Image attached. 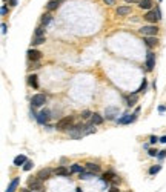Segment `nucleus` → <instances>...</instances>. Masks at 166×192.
Segmentation results:
<instances>
[{
  "label": "nucleus",
  "mask_w": 166,
  "mask_h": 192,
  "mask_svg": "<svg viewBox=\"0 0 166 192\" xmlns=\"http://www.w3.org/2000/svg\"><path fill=\"white\" fill-rule=\"evenodd\" d=\"M89 117H92V114L89 111H83L82 112V119H89Z\"/></svg>",
  "instance_id": "obj_35"
},
{
  "label": "nucleus",
  "mask_w": 166,
  "mask_h": 192,
  "mask_svg": "<svg viewBox=\"0 0 166 192\" xmlns=\"http://www.w3.org/2000/svg\"><path fill=\"white\" fill-rule=\"evenodd\" d=\"M46 102V95L45 94H36L31 100V106L33 108H38V106H43Z\"/></svg>",
  "instance_id": "obj_5"
},
{
  "label": "nucleus",
  "mask_w": 166,
  "mask_h": 192,
  "mask_svg": "<svg viewBox=\"0 0 166 192\" xmlns=\"http://www.w3.org/2000/svg\"><path fill=\"white\" fill-rule=\"evenodd\" d=\"M138 5L142 9H149V8H152V0H142Z\"/></svg>",
  "instance_id": "obj_24"
},
{
  "label": "nucleus",
  "mask_w": 166,
  "mask_h": 192,
  "mask_svg": "<svg viewBox=\"0 0 166 192\" xmlns=\"http://www.w3.org/2000/svg\"><path fill=\"white\" fill-rule=\"evenodd\" d=\"M118 112H120V109H118L117 106H109V108H106V111H105L106 120H114V119L118 115Z\"/></svg>",
  "instance_id": "obj_7"
},
{
  "label": "nucleus",
  "mask_w": 166,
  "mask_h": 192,
  "mask_svg": "<svg viewBox=\"0 0 166 192\" xmlns=\"http://www.w3.org/2000/svg\"><path fill=\"white\" fill-rule=\"evenodd\" d=\"M85 128H86V124H82V123L73 126L69 129V137L71 139H82V137H85Z\"/></svg>",
  "instance_id": "obj_1"
},
{
  "label": "nucleus",
  "mask_w": 166,
  "mask_h": 192,
  "mask_svg": "<svg viewBox=\"0 0 166 192\" xmlns=\"http://www.w3.org/2000/svg\"><path fill=\"white\" fill-rule=\"evenodd\" d=\"M26 161H28V160H26L25 155H17V157L14 158V166H23Z\"/></svg>",
  "instance_id": "obj_21"
},
{
  "label": "nucleus",
  "mask_w": 166,
  "mask_h": 192,
  "mask_svg": "<svg viewBox=\"0 0 166 192\" xmlns=\"http://www.w3.org/2000/svg\"><path fill=\"white\" fill-rule=\"evenodd\" d=\"M109 192H120V189H118L117 186H111V188H109Z\"/></svg>",
  "instance_id": "obj_38"
},
{
  "label": "nucleus",
  "mask_w": 166,
  "mask_h": 192,
  "mask_svg": "<svg viewBox=\"0 0 166 192\" xmlns=\"http://www.w3.org/2000/svg\"><path fill=\"white\" fill-rule=\"evenodd\" d=\"M60 2H62V0H49V2L46 3V9H48V11L57 9V8L60 6Z\"/></svg>",
  "instance_id": "obj_16"
},
{
  "label": "nucleus",
  "mask_w": 166,
  "mask_h": 192,
  "mask_svg": "<svg viewBox=\"0 0 166 192\" xmlns=\"http://www.w3.org/2000/svg\"><path fill=\"white\" fill-rule=\"evenodd\" d=\"M135 119H137L135 114H132V115L126 114V115H123L122 119H117V123H118V124H128V123H132Z\"/></svg>",
  "instance_id": "obj_8"
},
{
  "label": "nucleus",
  "mask_w": 166,
  "mask_h": 192,
  "mask_svg": "<svg viewBox=\"0 0 166 192\" xmlns=\"http://www.w3.org/2000/svg\"><path fill=\"white\" fill-rule=\"evenodd\" d=\"M34 34H36V37H45V28H43V26H38V28H36V33H34Z\"/></svg>",
  "instance_id": "obj_28"
},
{
  "label": "nucleus",
  "mask_w": 166,
  "mask_h": 192,
  "mask_svg": "<svg viewBox=\"0 0 166 192\" xmlns=\"http://www.w3.org/2000/svg\"><path fill=\"white\" fill-rule=\"evenodd\" d=\"M86 169L89 171V172H92V174H98L100 172V166L97 164V163H86Z\"/></svg>",
  "instance_id": "obj_15"
},
{
  "label": "nucleus",
  "mask_w": 166,
  "mask_h": 192,
  "mask_svg": "<svg viewBox=\"0 0 166 192\" xmlns=\"http://www.w3.org/2000/svg\"><path fill=\"white\" fill-rule=\"evenodd\" d=\"M45 40H46L45 37H37L36 40L33 42V45H42V43H45Z\"/></svg>",
  "instance_id": "obj_32"
},
{
  "label": "nucleus",
  "mask_w": 166,
  "mask_h": 192,
  "mask_svg": "<svg viewBox=\"0 0 166 192\" xmlns=\"http://www.w3.org/2000/svg\"><path fill=\"white\" fill-rule=\"evenodd\" d=\"M54 174L55 175H60V177H69L73 172H71L68 168H65V166H58V168H55V169H54Z\"/></svg>",
  "instance_id": "obj_9"
},
{
  "label": "nucleus",
  "mask_w": 166,
  "mask_h": 192,
  "mask_svg": "<svg viewBox=\"0 0 166 192\" xmlns=\"http://www.w3.org/2000/svg\"><path fill=\"white\" fill-rule=\"evenodd\" d=\"M106 5H114V0H103Z\"/></svg>",
  "instance_id": "obj_43"
},
{
  "label": "nucleus",
  "mask_w": 166,
  "mask_h": 192,
  "mask_svg": "<svg viewBox=\"0 0 166 192\" xmlns=\"http://www.w3.org/2000/svg\"><path fill=\"white\" fill-rule=\"evenodd\" d=\"M42 184H43V181H42L38 177H31V178L28 180V188H29L31 191H40V189H42Z\"/></svg>",
  "instance_id": "obj_4"
},
{
  "label": "nucleus",
  "mask_w": 166,
  "mask_h": 192,
  "mask_svg": "<svg viewBox=\"0 0 166 192\" xmlns=\"http://www.w3.org/2000/svg\"><path fill=\"white\" fill-rule=\"evenodd\" d=\"M91 123H92V124H102V123H103V119H102V115H100V114H92Z\"/></svg>",
  "instance_id": "obj_22"
},
{
  "label": "nucleus",
  "mask_w": 166,
  "mask_h": 192,
  "mask_svg": "<svg viewBox=\"0 0 166 192\" xmlns=\"http://www.w3.org/2000/svg\"><path fill=\"white\" fill-rule=\"evenodd\" d=\"M20 192H29L28 189H23V191H20Z\"/></svg>",
  "instance_id": "obj_47"
},
{
  "label": "nucleus",
  "mask_w": 166,
  "mask_h": 192,
  "mask_svg": "<svg viewBox=\"0 0 166 192\" xmlns=\"http://www.w3.org/2000/svg\"><path fill=\"white\" fill-rule=\"evenodd\" d=\"M89 134H95V126L94 124H86V128H85V135H89Z\"/></svg>",
  "instance_id": "obj_26"
},
{
  "label": "nucleus",
  "mask_w": 166,
  "mask_h": 192,
  "mask_svg": "<svg viewBox=\"0 0 166 192\" xmlns=\"http://www.w3.org/2000/svg\"><path fill=\"white\" fill-rule=\"evenodd\" d=\"M146 78H143V80H142V85H140V88H138V91H137V92H142V91H145V89H146Z\"/></svg>",
  "instance_id": "obj_34"
},
{
  "label": "nucleus",
  "mask_w": 166,
  "mask_h": 192,
  "mask_svg": "<svg viewBox=\"0 0 166 192\" xmlns=\"http://www.w3.org/2000/svg\"><path fill=\"white\" fill-rule=\"evenodd\" d=\"M51 172H53V171H51L49 168H45V169H42V171H38V172H37V177L43 181V180H48V178H49Z\"/></svg>",
  "instance_id": "obj_14"
},
{
  "label": "nucleus",
  "mask_w": 166,
  "mask_h": 192,
  "mask_svg": "<svg viewBox=\"0 0 166 192\" xmlns=\"http://www.w3.org/2000/svg\"><path fill=\"white\" fill-rule=\"evenodd\" d=\"M38 192H45V189H43V188H42V189H40V191H38Z\"/></svg>",
  "instance_id": "obj_48"
},
{
  "label": "nucleus",
  "mask_w": 166,
  "mask_h": 192,
  "mask_svg": "<svg viewBox=\"0 0 166 192\" xmlns=\"http://www.w3.org/2000/svg\"><path fill=\"white\" fill-rule=\"evenodd\" d=\"M94 175L95 174H92V172H82V174H80V178H82V180H88V178H92Z\"/></svg>",
  "instance_id": "obj_30"
},
{
  "label": "nucleus",
  "mask_w": 166,
  "mask_h": 192,
  "mask_svg": "<svg viewBox=\"0 0 166 192\" xmlns=\"http://www.w3.org/2000/svg\"><path fill=\"white\" fill-rule=\"evenodd\" d=\"M165 155H166V151H160V152H158V155H157V157L160 158V160H163V158H165Z\"/></svg>",
  "instance_id": "obj_37"
},
{
  "label": "nucleus",
  "mask_w": 166,
  "mask_h": 192,
  "mask_svg": "<svg viewBox=\"0 0 166 192\" xmlns=\"http://www.w3.org/2000/svg\"><path fill=\"white\" fill-rule=\"evenodd\" d=\"M9 5H11V6H16V5H17V0H9Z\"/></svg>",
  "instance_id": "obj_41"
},
{
  "label": "nucleus",
  "mask_w": 166,
  "mask_h": 192,
  "mask_svg": "<svg viewBox=\"0 0 166 192\" xmlns=\"http://www.w3.org/2000/svg\"><path fill=\"white\" fill-rule=\"evenodd\" d=\"M75 192H82V189H80V188H77V189H75Z\"/></svg>",
  "instance_id": "obj_46"
},
{
  "label": "nucleus",
  "mask_w": 166,
  "mask_h": 192,
  "mask_svg": "<svg viewBox=\"0 0 166 192\" xmlns=\"http://www.w3.org/2000/svg\"><path fill=\"white\" fill-rule=\"evenodd\" d=\"M160 2H162V0H160Z\"/></svg>",
  "instance_id": "obj_49"
},
{
  "label": "nucleus",
  "mask_w": 166,
  "mask_h": 192,
  "mask_svg": "<svg viewBox=\"0 0 166 192\" xmlns=\"http://www.w3.org/2000/svg\"><path fill=\"white\" fill-rule=\"evenodd\" d=\"M33 168H34V164H33V161H26V163L23 164V169H25V171H31Z\"/></svg>",
  "instance_id": "obj_31"
},
{
  "label": "nucleus",
  "mask_w": 166,
  "mask_h": 192,
  "mask_svg": "<svg viewBox=\"0 0 166 192\" xmlns=\"http://www.w3.org/2000/svg\"><path fill=\"white\" fill-rule=\"evenodd\" d=\"M154 65H155V55L152 53H148V58H146V71H152L154 69Z\"/></svg>",
  "instance_id": "obj_11"
},
{
  "label": "nucleus",
  "mask_w": 166,
  "mask_h": 192,
  "mask_svg": "<svg viewBox=\"0 0 166 192\" xmlns=\"http://www.w3.org/2000/svg\"><path fill=\"white\" fill-rule=\"evenodd\" d=\"M160 141H162V143H166V135H163V137L160 139Z\"/></svg>",
  "instance_id": "obj_45"
},
{
  "label": "nucleus",
  "mask_w": 166,
  "mask_h": 192,
  "mask_svg": "<svg viewBox=\"0 0 166 192\" xmlns=\"http://www.w3.org/2000/svg\"><path fill=\"white\" fill-rule=\"evenodd\" d=\"M138 33H140L142 35H145V37H155V35H157V33H158V28H157L155 25H149V26H142Z\"/></svg>",
  "instance_id": "obj_3"
},
{
  "label": "nucleus",
  "mask_w": 166,
  "mask_h": 192,
  "mask_svg": "<svg viewBox=\"0 0 166 192\" xmlns=\"http://www.w3.org/2000/svg\"><path fill=\"white\" fill-rule=\"evenodd\" d=\"M73 123H74L73 117H63V119H60V120L57 122L55 129H57V131H66V129H71Z\"/></svg>",
  "instance_id": "obj_2"
},
{
  "label": "nucleus",
  "mask_w": 166,
  "mask_h": 192,
  "mask_svg": "<svg viewBox=\"0 0 166 192\" xmlns=\"http://www.w3.org/2000/svg\"><path fill=\"white\" fill-rule=\"evenodd\" d=\"M131 11H132V8L128 6V5H125V6H118V8L115 9L117 16H128V14H131Z\"/></svg>",
  "instance_id": "obj_13"
},
{
  "label": "nucleus",
  "mask_w": 166,
  "mask_h": 192,
  "mask_svg": "<svg viewBox=\"0 0 166 192\" xmlns=\"http://www.w3.org/2000/svg\"><path fill=\"white\" fill-rule=\"evenodd\" d=\"M160 169H162V166H160V164H157V166H152V168L149 169V174H151V175H155L157 172H160Z\"/></svg>",
  "instance_id": "obj_29"
},
{
  "label": "nucleus",
  "mask_w": 166,
  "mask_h": 192,
  "mask_svg": "<svg viewBox=\"0 0 166 192\" xmlns=\"http://www.w3.org/2000/svg\"><path fill=\"white\" fill-rule=\"evenodd\" d=\"M157 141H160V139H157L155 135H151V143H152V144H155Z\"/></svg>",
  "instance_id": "obj_36"
},
{
  "label": "nucleus",
  "mask_w": 166,
  "mask_h": 192,
  "mask_svg": "<svg viewBox=\"0 0 166 192\" xmlns=\"http://www.w3.org/2000/svg\"><path fill=\"white\" fill-rule=\"evenodd\" d=\"M158 14H157V11H148L146 14H145V20L149 22V23H155L157 20H158Z\"/></svg>",
  "instance_id": "obj_10"
},
{
  "label": "nucleus",
  "mask_w": 166,
  "mask_h": 192,
  "mask_svg": "<svg viewBox=\"0 0 166 192\" xmlns=\"http://www.w3.org/2000/svg\"><path fill=\"white\" fill-rule=\"evenodd\" d=\"M37 122L40 123V124H45V123L49 122V119H51V112H49V109H43L40 114H37Z\"/></svg>",
  "instance_id": "obj_6"
},
{
  "label": "nucleus",
  "mask_w": 166,
  "mask_h": 192,
  "mask_svg": "<svg viewBox=\"0 0 166 192\" xmlns=\"http://www.w3.org/2000/svg\"><path fill=\"white\" fill-rule=\"evenodd\" d=\"M158 111H160V112H165V106H163V105L158 106Z\"/></svg>",
  "instance_id": "obj_44"
},
{
  "label": "nucleus",
  "mask_w": 166,
  "mask_h": 192,
  "mask_svg": "<svg viewBox=\"0 0 166 192\" xmlns=\"http://www.w3.org/2000/svg\"><path fill=\"white\" fill-rule=\"evenodd\" d=\"M148 154H149L151 157H157V155H158V151L152 148V149H148Z\"/></svg>",
  "instance_id": "obj_33"
},
{
  "label": "nucleus",
  "mask_w": 166,
  "mask_h": 192,
  "mask_svg": "<svg viewBox=\"0 0 166 192\" xmlns=\"http://www.w3.org/2000/svg\"><path fill=\"white\" fill-rule=\"evenodd\" d=\"M2 33H3V34H6V25H5V23L2 25Z\"/></svg>",
  "instance_id": "obj_40"
},
{
  "label": "nucleus",
  "mask_w": 166,
  "mask_h": 192,
  "mask_svg": "<svg viewBox=\"0 0 166 192\" xmlns=\"http://www.w3.org/2000/svg\"><path fill=\"white\" fill-rule=\"evenodd\" d=\"M18 183H20V178H14L11 183H9V186H8V189H6V192H14L16 189H17Z\"/></svg>",
  "instance_id": "obj_20"
},
{
  "label": "nucleus",
  "mask_w": 166,
  "mask_h": 192,
  "mask_svg": "<svg viewBox=\"0 0 166 192\" xmlns=\"http://www.w3.org/2000/svg\"><path fill=\"white\" fill-rule=\"evenodd\" d=\"M28 58L33 60V62H37V60L42 58V53H40L38 49H29V51H28Z\"/></svg>",
  "instance_id": "obj_12"
},
{
  "label": "nucleus",
  "mask_w": 166,
  "mask_h": 192,
  "mask_svg": "<svg viewBox=\"0 0 166 192\" xmlns=\"http://www.w3.org/2000/svg\"><path fill=\"white\" fill-rule=\"evenodd\" d=\"M115 178V174L112 172V171H109V172H106V174H103V177H102V180H103V183H108V181H111V180H114Z\"/></svg>",
  "instance_id": "obj_23"
},
{
  "label": "nucleus",
  "mask_w": 166,
  "mask_h": 192,
  "mask_svg": "<svg viewBox=\"0 0 166 192\" xmlns=\"http://www.w3.org/2000/svg\"><path fill=\"white\" fill-rule=\"evenodd\" d=\"M6 13H8V6H5V5H3V6H2V16H5Z\"/></svg>",
  "instance_id": "obj_39"
},
{
  "label": "nucleus",
  "mask_w": 166,
  "mask_h": 192,
  "mask_svg": "<svg viewBox=\"0 0 166 192\" xmlns=\"http://www.w3.org/2000/svg\"><path fill=\"white\" fill-rule=\"evenodd\" d=\"M51 20H53V16H51L49 13H48V14H43V16H42V23H43V26H46V25H48V23H49Z\"/></svg>",
  "instance_id": "obj_25"
},
{
  "label": "nucleus",
  "mask_w": 166,
  "mask_h": 192,
  "mask_svg": "<svg viewBox=\"0 0 166 192\" xmlns=\"http://www.w3.org/2000/svg\"><path fill=\"white\" fill-rule=\"evenodd\" d=\"M137 94H138V92H134V94H131L128 99H126V102H128V106H129V108H131V106H134L135 103H137V102H138V95H137Z\"/></svg>",
  "instance_id": "obj_18"
},
{
  "label": "nucleus",
  "mask_w": 166,
  "mask_h": 192,
  "mask_svg": "<svg viewBox=\"0 0 166 192\" xmlns=\"http://www.w3.org/2000/svg\"><path fill=\"white\" fill-rule=\"evenodd\" d=\"M126 2H128V3H140L142 0H126Z\"/></svg>",
  "instance_id": "obj_42"
},
{
  "label": "nucleus",
  "mask_w": 166,
  "mask_h": 192,
  "mask_svg": "<svg viewBox=\"0 0 166 192\" xmlns=\"http://www.w3.org/2000/svg\"><path fill=\"white\" fill-rule=\"evenodd\" d=\"M71 172H78V174H82V172H85V168H82L80 164H73V166H71Z\"/></svg>",
  "instance_id": "obj_27"
},
{
  "label": "nucleus",
  "mask_w": 166,
  "mask_h": 192,
  "mask_svg": "<svg viewBox=\"0 0 166 192\" xmlns=\"http://www.w3.org/2000/svg\"><path fill=\"white\" fill-rule=\"evenodd\" d=\"M145 43H146L149 48H152V46L158 45V38L157 37H145Z\"/></svg>",
  "instance_id": "obj_19"
},
{
  "label": "nucleus",
  "mask_w": 166,
  "mask_h": 192,
  "mask_svg": "<svg viewBox=\"0 0 166 192\" xmlns=\"http://www.w3.org/2000/svg\"><path fill=\"white\" fill-rule=\"evenodd\" d=\"M37 80H38V78H37L36 74H31V75L28 77V85L33 86L34 89H37V88H38V82H37Z\"/></svg>",
  "instance_id": "obj_17"
}]
</instances>
